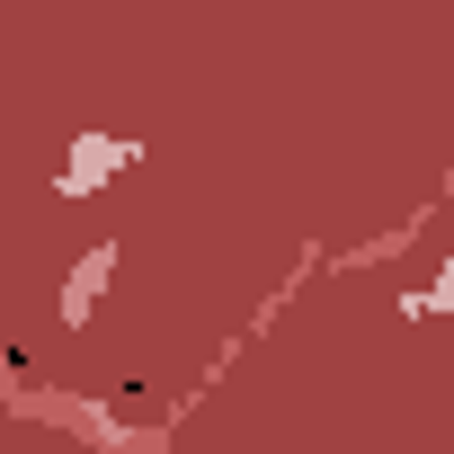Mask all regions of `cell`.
<instances>
[{
  "mask_svg": "<svg viewBox=\"0 0 454 454\" xmlns=\"http://www.w3.org/2000/svg\"><path fill=\"white\" fill-rule=\"evenodd\" d=\"M107 268H116V241H98V250L81 259V277L63 286V321H90V303H98V286H107Z\"/></svg>",
  "mask_w": 454,
  "mask_h": 454,
  "instance_id": "cell-2",
  "label": "cell"
},
{
  "mask_svg": "<svg viewBox=\"0 0 454 454\" xmlns=\"http://www.w3.org/2000/svg\"><path fill=\"white\" fill-rule=\"evenodd\" d=\"M125 152H134V143H116V134H81V160L63 169V196H90V187H98V178L125 160Z\"/></svg>",
  "mask_w": 454,
  "mask_h": 454,
  "instance_id": "cell-1",
  "label": "cell"
}]
</instances>
